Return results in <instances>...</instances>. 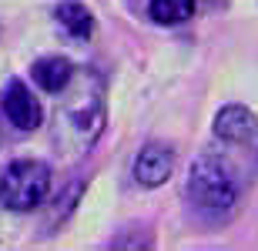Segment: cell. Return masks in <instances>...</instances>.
I'll return each mask as SVG.
<instances>
[{
    "label": "cell",
    "instance_id": "2",
    "mask_svg": "<svg viewBox=\"0 0 258 251\" xmlns=\"http://www.w3.org/2000/svg\"><path fill=\"white\" fill-rule=\"evenodd\" d=\"M188 198L208 218L228 214L235 208V201H238V181H235L231 164L215 154L198 157L191 164V178H188Z\"/></svg>",
    "mask_w": 258,
    "mask_h": 251
},
{
    "label": "cell",
    "instance_id": "6",
    "mask_svg": "<svg viewBox=\"0 0 258 251\" xmlns=\"http://www.w3.org/2000/svg\"><path fill=\"white\" fill-rule=\"evenodd\" d=\"M258 131V121L248 107L241 104H228L225 111H218L215 117V134L225 137V141H251Z\"/></svg>",
    "mask_w": 258,
    "mask_h": 251
},
{
    "label": "cell",
    "instance_id": "4",
    "mask_svg": "<svg viewBox=\"0 0 258 251\" xmlns=\"http://www.w3.org/2000/svg\"><path fill=\"white\" fill-rule=\"evenodd\" d=\"M4 114L10 117L14 127H20V131H34V127L40 124L44 111H40L37 97L30 94V87L24 84V80H10L7 91H4Z\"/></svg>",
    "mask_w": 258,
    "mask_h": 251
},
{
    "label": "cell",
    "instance_id": "3",
    "mask_svg": "<svg viewBox=\"0 0 258 251\" xmlns=\"http://www.w3.org/2000/svg\"><path fill=\"white\" fill-rule=\"evenodd\" d=\"M50 191V168L44 161H14L0 178V204L10 211H34Z\"/></svg>",
    "mask_w": 258,
    "mask_h": 251
},
{
    "label": "cell",
    "instance_id": "8",
    "mask_svg": "<svg viewBox=\"0 0 258 251\" xmlns=\"http://www.w3.org/2000/svg\"><path fill=\"white\" fill-rule=\"evenodd\" d=\"M57 24L71 34V37L84 40L91 37V30H94V17H91V10L84 4H77V0H64L57 7Z\"/></svg>",
    "mask_w": 258,
    "mask_h": 251
},
{
    "label": "cell",
    "instance_id": "7",
    "mask_svg": "<svg viewBox=\"0 0 258 251\" xmlns=\"http://www.w3.org/2000/svg\"><path fill=\"white\" fill-rule=\"evenodd\" d=\"M30 77L40 91H47V94H60L67 87V80L74 77V67H71V60L67 57H40L34 67H30Z\"/></svg>",
    "mask_w": 258,
    "mask_h": 251
},
{
    "label": "cell",
    "instance_id": "9",
    "mask_svg": "<svg viewBox=\"0 0 258 251\" xmlns=\"http://www.w3.org/2000/svg\"><path fill=\"white\" fill-rule=\"evenodd\" d=\"M195 14V0H151V17L164 27L184 24Z\"/></svg>",
    "mask_w": 258,
    "mask_h": 251
},
{
    "label": "cell",
    "instance_id": "1",
    "mask_svg": "<svg viewBox=\"0 0 258 251\" xmlns=\"http://www.w3.org/2000/svg\"><path fill=\"white\" fill-rule=\"evenodd\" d=\"M87 74H77L67 80V87L60 91L64 94V104L57 111V141L67 151H84L91 147L97 134H101V124H104V101H101V84L94 87V94L84 87Z\"/></svg>",
    "mask_w": 258,
    "mask_h": 251
},
{
    "label": "cell",
    "instance_id": "5",
    "mask_svg": "<svg viewBox=\"0 0 258 251\" xmlns=\"http://www.w3.org/2000/svg\"><path fill=\"white\" fill-rule=\"evenodd\" d=\"M174 171V151L164 144H148L134 161V178L144 184V188H158L171 178Z\"/></svg>",
    "mask_w": 258,
    "mask_h": 251
}]
</instances>
